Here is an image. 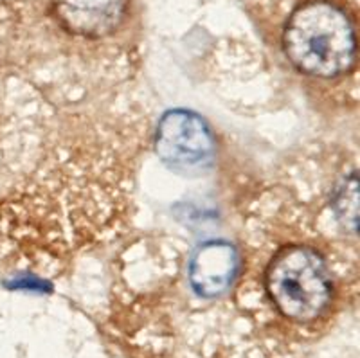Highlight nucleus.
<instances>
[{"label": "nucleus", "mask_w": 360, "mask_h": 358, "mask_svg": "<svg viewBox=\"0 0 360 358\" xmlns=\"http://www.w3.org/2000/svg\"><path fill=\"white\" fill-rule=\"evenodd\" d=\"M238 272L236 248L227 241H207L193 256L189 279L202 298H217L233 285Z\"/></svg>", "instance_id": "4"}, {"label": "nucleus", "mask_w": 360, "mask_h": 358, "mask_svg": "<svg viewBox=\"0 0 360 358\" xmlns=\"http://www.w3.org/2000/svg\"><path fill=\"white\" fill-rule=\"evenodd\" d=\"M157 151L164 162L193 170L213 159V135L200 115L189 110H172L159 124Z\"/></svg>", "instance_id": "3"}, {"label": "nucleus", "mask_w": 360, "mask_h": 358, "mask_svg": "<svg viewBox=\"0 0 360 358\" xmlns=\"http://www.w3.org/2000/svg\"><path fill=\"white\" fill-rule=\"evenodd\" d=\"M266 292L283 315L308 322L321 317L332 301V276L319 252L292 245L270 261Z\"/></svg>", "instance_id": "2"}, {"label": "nucleus", "mask_w": 360, "mask_h": 358, "mask_svg": "<svg viewBox=\"0 0 360 358\" xmlns=\"http://www.w3.org/2000/svg\"><path fill=\"white\" fill-rule=\"evenodd\" d=\"M283 44L292 63L310 76H339L355 61L352 20L342 9L324 0L308 2L292 13Z\"/></svg>", "instance_id": "1"}]
</instances>
